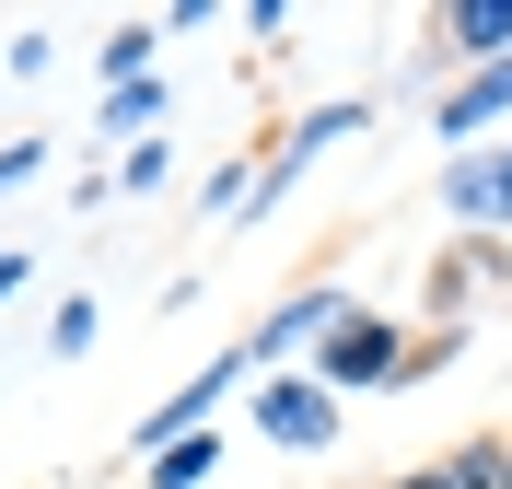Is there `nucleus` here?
<instances>
[{"mask_svg":"<svg viewBox=\"0 0 512 489\" xmlns=\"http://www.w3.org/2000/svg\"><path fill=\"white\" fill-rule=\"evenodd\" d=\"M256 431H268L280 455H326V443H338V396H326V373H268V385H256Z\"/></svg>","mask_w":512,"mask_h":489,"instance_id":"3","label":"nucleus"},{"mask_svg":"<svg viewBox=\"0 0 512 489\" xmlns=\"http://www.w3.org/2000/svg\"><path fill=\"white\" fill-rule=\"evenodd\" d=\"M163 129V82H128V94H105V140H117V152H128V140H152Z\"/></svg>","mask_w":512,"mask_h":489,"instance_id":"13","label":"nucleus"},{"mask_svg":"<svg viewBox=\"0 0 512 489\" xmlns=\"http://www.w3.org/2000/svg\"><path fill=\"white\" fill-rule=\"evenodd\" d=\"M361 129H373V105H361V94H326V105L291 117V140H315V152H338V140H361Z\"/></svg>","mask_w":512,"mask_h":489,"instance_id":"11","label":"nucleus"},{"mask_svg":"<svg viewBox=\"0 0 512 489\" xmlns=\"http://www.w3.org/2000/svg\"><path fill=\"white\" fill-rule=\"evenodd\" d=\"M431 129L443 140H466V152H489V129L512 140V59H489V70H466L443 105H431Z\"/></svg>","mask_w":512,"mask_h":489,"instance_id":"6","label":"nucleus"},{"mask_svg":"<svg viewBox=\"0 0 512 489\" xmlns=\"http://www.w3.org/2000/svg\"><path fill=\"white\" fill-rule=\"evenodd\" d=\"M35 175H47V140H12V152H0V198L35 187Z\"/></svg>","mask_w":512,"mask_h":489,"instance_id":"17","label":"nucleus"},{"mask_svg":"<svg viewBox=\"0 0 512 489\" xmlns=\"http://www.w3.org/2000/svg\"><path fill=\"white\" fill-rule=\"evenodd\" d=\"M350 315H361V303H350V292H326V280H315V292H291L280 315H268V326H256V338H245L256 385H268V373H291V350H326V338H338V326H350Z\"/></svg>","mask_w":512,"mask_h":489,"instance_id":"4","label":"nucleus"},{"mask_svg":"<svg viewBox=\"0 0 512 489\" xmlns=\"http://www.w3.org/2000/svg\"><path fill=\"white\" fill-rule=\"evenodd\" d=\"M163 175H175V152H163V140H128V152H117V187H128V198H152Z\"/></svg>","mask_w":512,"mask_h":489,"instance_id":"15","label":"nucleus"},{"mask_svg":"<svg viewBox=\"0 0 512 489\" xmlns=\"http://www.w3.org/2000/svg\"><path fill=\"white\" fill-rule=\"evenodd\" d=\"M443 210H454V222H478V233H512V140L443 163Z\"/></svg>","mask_w":512,"mask_h":489,"instance_id":"5","label":"nucleus"},{"mask_svg":"<svg viewBox=\"0 0 512 489\" xmlns=\"http://www.w3.org/2000/svg\"><path fill=\"white\" fill-rule=\"evenodd\" d=\"M233 385H256V361H245V350H222V361H198V373H187V385H175V396H163L152 420H128V443H140V466H152L163 443H187V431H210V408H222Z\"/></svg>","mask_w":512,"mask_h":489,"instance_id":"2","label":"nucleus"},{"mask_svg":"<svg viewBox=\"0 0 512 489\" xmlns=\"http://www.w3.org/2000/svg\"><path fill=\"white\" fill-rule=\"evenodd\" d=\"M47 59H59V35H47V24L12 35V82H47Z\"/></svg>","mask_w":512,"mask_h":489,"instance_id":"16","label":"nucleus"},{"mask_svg":"<svg viewBox=\"0 0 512 489\" xmlns=\"http://www.w3.org/2000/svg\"><path fill=\"white\" fill-rule=\"evenodd\" d=\"M478 280H512V257H501V233H466V245H454V257H443V280H431V315L454 326V303L478 292Z\"/></svg>","mask_w":512,"mask_h":489,"instance_id":"9","label":"nucleus"},{"mask_svg":"<svg viewBox=\"0 0 512 489\" xmlns=\"http://www.w3.org/2000/svg\"><path fill=\"white\" fill-rule=\"evenodd\" d=\"M256 187H268V152H222L210 175H198V222H245Z\"/></svg>","mask_w":512,"mask_h":489,"instance_id":"8","label":"nucleus"},{"mask_svg":"<svg viewBox=\"0 0 512 489\" xmlns=\"http://www.w3.org/2000/svg\"><path fill=\"white\" fill-rule=\"evenodd\" d=\"M501 431H466V443H454V455H431V466H396V478L384 489H501Z\"/></svg>","mask_w":512,"mask_h":489,"instance_id":"7","label":"nucleus"},{"mask_svg":"<svg viewBox=\"0 0 512 489\" xmlns=\"http://www.w3.org/2000/svg\"><path fill=\"white\" fill-rule=\"evenodd\" d=\"M210 466H222V431H187V443H163V455L140 466V478H152V489H198Z\"/></svg>","mask_w":512,"mask_h":489,"instance_id":"12","label":"nucleus"},{"mask_svg":"<svg viewBox=\"0 0 512 489\" xmlns=\"http://www.w3.org/2000/svg\"><path fill=\"white\" fill-rule=\"evenodd\" d=\"M408 350H419V338L396 315H350L315 350V373H326V396H373V385H408Z\"/></svg>","mask_w":512,"mask_h":489,"instance_id":"1","label":"nucleus"},{"mask_svg":"<svg viewBox=\"0 0 512 489\" xmlns=\"http://www.w3.org/2000/svg\"><path fill=\"white\" fill-rule=\"evenodd\" d=\"M454 350H466V326H431V338H419V350H408V385H419V373H443Z\"/></svg>","mask_w":512,"mask_h":489,"instance_id":"18","label":"nucleus"},{"mask_svg":"<svg viewBox=\"0 0 512 489\" xmlns=\"http://www.w3.org/2000/svg\"><path fill=\"white\" fill-rule=\"evenodd\" d=\"M94 338H105V315H94V292H70L59 315H47V361H82V350H94Z\"/></svg>","mask_w":512,"mask_h":489,"instance_id":"14","label":"nucleus"},{"mask_svg":"<svg viewBox=\"0 0 512 489\" xmlns=\"http://www.w3.org/2000/svg\"><path fill=\"white\" fill-rule=\"evenodd\" d=\"M152 47H163V24H117L94 47V70H105V94H128V82H152Z\"/></svg>","mask_w":512,"mask_h":489,"instance_id":"10","label":"nucleus"},{"mask_svg":"<svg viewBox=\"0 0 512 489\" xmlns=\"http://www.w3.org/2000/svg\"><path fill=\"white\" fill-rule=\"evenodd\" d=\"M501 489H512V455H501Z\"/></svg>","mask_w":512,"mask_h":489,"instance_id":"19","label":"nucleus"}]
</instances>
